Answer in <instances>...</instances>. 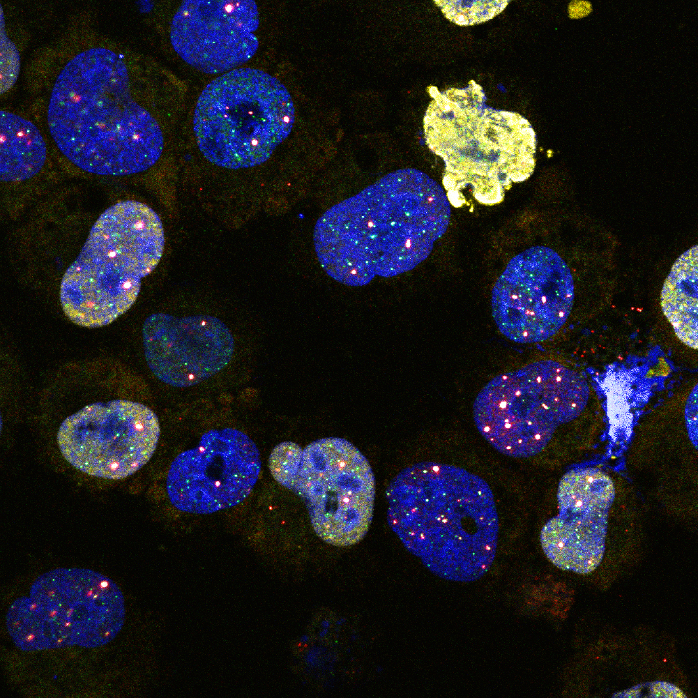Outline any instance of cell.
I'll return each instance as SVG.
<instances>
[{
  "instance_id": "8fae6325",
  "label": "cell",
  "mask_w": 698,
  "mask_h": 698,
  "mask_svg": "<svg viewBox=\"0 0 698 698\" xmlns=\"http://www.w3.org/2000/svg\"><path fill=\"white\" fill-rule=\"evenodd\" d=\"M573 300L567 264L552 248L533 246L513 257L498 278L492 291V314L508 340L537 343L561 329Z\"/></svg>"
},
{
  "instance_id": "277c9868",
  "label": "cell",
  "mask_w": 698,
  "mask_h": 698,
  "mask_svg": "<svg viewBox=\"0 0 698 698\" xmlns=\"http://www.w3.org/2000/svg\"><path fill=\"white\" fill-rule=\"evenodd\" d=\"M427 91L432 100L423 118L424 138L444 162L442 183L450 204L496 205L514 184L530 178L536 137L526 119L488 106L474 80L444 91L429 86Z\"/></svg>"
},
{
  "instance_id": "7a4b0ae2",
  "label": "cell",
  "mask_w": 698,
  "mask_h": 698,
  "mask_svg": "<svg viewBox=\"0 0 698 698\" xmlns=\"http://www.w3.org/2000/svg\"><path fill=\"white\" fill-rule=\"evenodd\" d=\"M124 61L104 47L69 61L53 86L50 134L79 169L101 176L147 170L160 158L163 136L156 120L132 97Z\"/></svg>"
},
{
  "instance_id": "ffe728a7",
  "label": "cell",
  "mask_w": 698,
  "mask_h": 698,
  "mask_svg": "<svg viewBox=\"0 0 698 698\" xmlns=\"http://www.w3.org/2000/svg\"><path fill=\"white\" fill-rule=\"evenodd\" d=\"M0 11V93L2 94L15 83L20 72V58L15 44L6 34L1 6Z\"/></svg>"
},
{
  "instance_id": "9a60e30c",
  "label": "cell",
  "mask_w": 698,
  "mask_h": 698,
  "mask_svg": "<svg viewBox=\"0 0 698 698\" xmlns=\"http://www.w3.org/2000/svg\"><path fill=\"white\" fill-rule=\"evenodd\" d=\"M607 515L559 512L544 525L540 543L557 568L589 574L600 564L605 549Z\"/></svg>"
},
{
  "instance_id": "3957f363",
  "label": "cell",
  "mask_w": 698,
  "mask_h": 698,
  "mask_svg": "<svg viewBox=\"0 0 698 698\" xmlns=\"http://www.w3.org/2000/svg\"><path fill=\"white\" fill-rule=\"evenodd\" d=\"M386 498L388 525L439 577L471 582L490 570L499 525L494 494L482 478L421 462L392 480Z\"/></svg>"
},
{
  "instance_id": "44dd1931",
  "label": "cell",
  "mask_w": 698,
  "mask_h": 698,
  "mask_svg": "<svg viewBox=\"0 0 698 698\" xmlns=\"http://www.w3.org/2000/svg\"><path fill=\"white\" fill-rule=\"evenodd\" d=\"M617 698H686L685 694L674 684L653 681L638 684L613 694Z\"/></svg>"
},
{
  "instance_id": "5bb4252c",
  "label": "cell",
  "mask_w": 698,
  "mask_h": 698,
  "mask_svg": "<svg viewBox=\"0 0 698 698\" xmlns=\"http://www.w3.org/2000/svg\"><path fill=\"white\" fill-rule=\"evenodd\" d=\"M143 344L149 367L163 383L177 388L195 386L222 370L231 361L234 340L218 318L204 314L148 317Z\"/></svg>"
},
{
  "instance_id": "ac0fdd59",
  "label": "cell",
  "mask_w": 698,
  "mask_h": 698,
  "mask_svg": "<svg viewBox=\"0 0 698 698\" xmlns=\"http://www.w3.org/2000/svg\"><path fill=\"white\" fill-rule=\"evenodd\" d=\"M615 496L611 478L598 468L575 469L560 480L557 499L561 512L608 515Z\"/></svg>"
},
{
  "instance_id": "52a82bcc",
  "label": "cell",
  "mask_w": 698,
  "mask_h": 698,
  "mask_svg": "<svg viewBox=\"0 0 698 698\" xmlns=\"http://www.w3.org/2000/svg\"><path fill=\"white\" fill-rule=\"evenodd\" d=\"M274 479L305 502L312 526L324 542L358 543L371 524L375 482L365 457L347 440L328 437L304 448L284 441L268 458Z\"/></svg>"
},
{
  "instance_id": "7c38bea8",
  "label": "cell",
  "mask_w": 698,
  "mask_h": 698,
  "mask_svg": "<svg viewBox=\"0 0 698 698\" xmlns=\"http://www.w3.org/2000/svg\"><path fill=\"white\" fill-rule=\"evenodd\" d=\"M261 468L259 449L245 433L231 427L213 429L196 447L173 460L167 476V494L181 511L213 513L245 500Z\"/></svg>"
},
{
  "instance_id": "ba28073f",
  "label": "cell",
  "mask_w": 698,
  "mask_h": 698,
  "mask_svg": "<svg viewBox=\"0 0 698 698\" xmlns=\"http://www.w3.org/2000/svg\"><path fill=\"white\" fill-rule=\"evenodd\" d=\"M586 379L553 360H541L492 379L473 406L477 430L501 453H540L556 428L576 418L589 397Z\"/></svg>"
},
{
  "instance_id": "6da1fadb",
  "label": "cell",
  "mask_w": 698,
  "mask_h": 698,
  "mask_svg": "<svg viewBox=\"0 0 698 698\" xmlns=\"http://www.w3.org/2000/svg\"><path fill=\"white\" fill-rule=\"evenodd\" d=\"M450 213L436 181L416 169H400L327 209L314 225L315 253L335 280L364 286L375 276L411 271L427 258Z\"/></svg>"
},
{
  "instance_id": "2e32d148",
  "label": "cell",
  "mask_w": 698,
  "mask_h": 698,
  "mask_svg": "<svg viewBox=\"0 0 698 698\" xmlns=\"http://www.w3.org/2000/svg\"><path fill=\"white\" fill-rule=\"evenodd\" d=\"M698 247L683 252L674 262L661 291V307L676 336L698 348Z\"/></svg>"
},
{
  "instance_id": "7402d4cb",
  "label": "cell",
  "mask_w": 698,
  "mask_h": 698,
  "mask_svg": "<svg viewBox=\"0 0 698 698\" xmlns=\"http://www.w3.org/2000/svg\"><path fill=\"white\" fill-rule=\"evenodd\" d=\"M696 387L692 391L687 404V411H686V418L687 423H688V428H690L689 434H693L694 438L697 439V389Z\"/></svg>"
},
{
  "instance_id": "30bf717a",
  "label": "cell",
  "mask_w": 698,
  "mask_h": 698,
  "mask_svg": "<svg viewBox=\"0 0 698 698\" xmlns=\"http://www.w3.org/2000/svg\"><path fill=\"white\" fill-rule=\"evenodd\" d=\"M160 428L146 406L116 400L89 404L61 425L57 441L64 458L90 476L122 479L141 469L154 453Z\"/></svg>"
},
{
  "instance_id": "4fadbf2b",
  "label": "cell",
  "mask_w": 698,
  "mask_h": 698,
  "mask_svg": "<svg viewBox=\"0 0 698 698\" xmlns=\"http://www.w3.org/2000/svg\"><path fill=\"white\" fill-rule=\"evenodd\" d=\"M259 24L257 6L252 0H186L174 16L170 40L189 65L218 74L255 55Z\"/></svg>"
},
{
  "instance_id": "8992f818",
  "label": "cell",
  "mask_w": 698,
  "mask_h": 698,
  "mask_svg": "<svg viewBox=\"0 0 698 698\" xmlns=\"http://www.w3.org/2000/svg\"><path fill=\"white\" fill-rule=\"evenodd\" d=\"M295 119L291 95L276 77L239 68L213 79L199 97L193 119L197 143L215 165H260L290 134Z\"/></svg>"
},
{
  "instance_id": "9c48e42d",
  "label": "cell",
  "mask_w": 698,
  "mask_h": 698,
  "mask_svg": "<svg viewBox=\"0 0 698 698\" xmlns=\"http://www.w3.org/2000/svg\"><path fill=\"white\" fill-rule=\"evenodd\" d=\"M125 616L123 593L112 579L90 569L61 568L38 577L29 595L13 602L6 627L24 651L91 648L112 641Z\"/></svg>"
},
{
  "instance_id": "d6986e66",
  "label": "cell",
  "mask_w": 698,
  "mask_h": 698,
  "mask_svg": "<svg viewBox=\"0 0 698 698\" xmlns=\"http://www.w3.org/2000/svg\"><path fill=\"white\" fill-rule=\"evenodd\" d=\"M445 17L460 26L488 21L501 13L508 0H435Z\"/></svg>"
},
{
  "instance_id": "5b68a950",
  "label": "cell",
  "mask_w": 698,
  "mask_h": 698,
  "mask_svg": "<svg viewBox=\"0 0 698 698\" xmlns=\"http://www.w3.org/2000/svg\"><path fill=\"white\" fill-rule=\"evenodd\" d=\"M164 245L162 222L146 204L126 200L107 208L62 278L66 315L89 328L114 321L135 303L142 279L158 264Z\"/></svg>"
},
{
  "instance_id": "e0dca14e",
  "label": "cell",
  "mask_w": 698,
  "mask_h": 698,
  "mask_svg": "<svg viewBox=\"0 0 698 698\" xmlns=\"http://www.w3.org/2000/svg\"><path fill=\"white\" fill-rule=\"evenodd\" d=\"M47 155L46 144L37 127L28 120L0 111V179L20 182L38 174Z\"/></svg>"
}]
</instances>
